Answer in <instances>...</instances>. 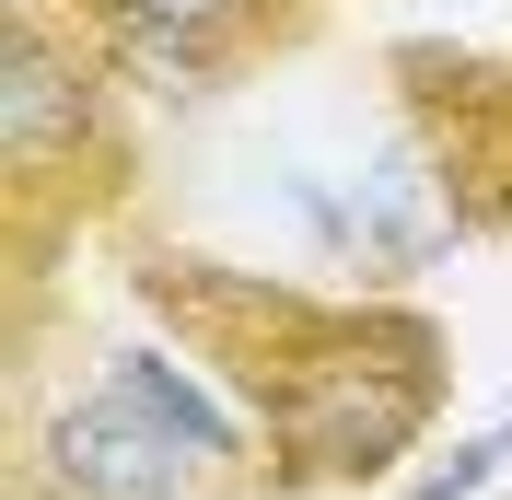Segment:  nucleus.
Here are the masks:
<instances>
[{"mask_svg": "<svg viewBox=\"0 0 512 500\" xmlns=\"http://www.w3.org/2000/svg\"><path fill=\"white\" fill-rule=\"evenodd\" d=\"M140 303L175 314L210 361L256 396V431L280 454V489H361V477L408 466V442L443 407L454 349L419 303H315L256 268L210 256H152Z\"/></svg>", "mask_w": 512, "mask_h": 500, "instance_id": "1", "label": "nucleus"}, {"mask_svg": "<svg viewBox=\"0 0 512 500\" xmlns=\"http://www.w3.org/2000/svg\"><path fill=\"white\" fill-rule=\"evenodd\" d=\"M128 128H117V70L47 12L12 0L0 24V198H12V256L47 268L59 221H94L128 187Z\"/></svg>", "mask_w": 512, "mask_h": 500, "instance_id": "2", "label": "nucleus"}, {"mask_svg": "<svg viewBox=\"0 0 512 500\" xmlns=\"http://www.w3.org/2000/svg\"><path fill=\"white\" fill-rule=\"evenodd\" d=\"M117 82L152 94H210L245 59H280L291 35L315 24V0H47Z\"/></svg>", "mask_w": 512, "mask_h": 500, "instance_id": "4", "label": "nucleus"}, {"mask_svg": "<svg viewBox=\"0 0 512 500\" xmlns=\"http://www.w3.org/2000/svg\"><path fill=\"white\" fill-rule=\"evenodd\" d=\"M501 466H512V419H501V431H478V442H454L443 466H419V489H408V500H478Z\"/></svg>", "mask_w": 512, "mask_h": 500, "instance_id": "5", "label": "nucleus"}, {"mask_svg": "<svg viewBox=\"0 0 512 500\" xmlns=\"http://www.w3.org/2000/svg\"><path fill=\"white\" fill-rule=\"evenodd\" d=\"M35 477L59 500H210L245 477V431H233L210 384L163 349H105V373L47 419Z\"/></svg>", "mask_w": 512, "mask_h": 500, "instance_id": "3", "label": "nucleus"}]
</instances>
